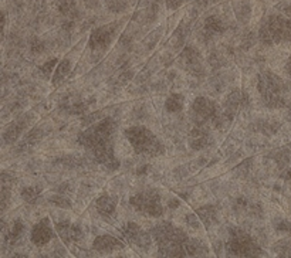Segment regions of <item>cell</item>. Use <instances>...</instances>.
<instances>
[{
  "label": "cell",
  "instance_id": "7402d4cb",
  "mask_svg": "<svg viewBox=\"0 0 291 258\" xmlns=\"http://www.w3.org/2000/svg\"><path fill=\"white\" fill-rule=\"evenodd\" d=\"M38 196H40V187H33V186H30V187H26L25 190H23V197H25L29 203L36 202Z\"/></svg>",
  "mask_w": 291,
  "mask_h": 258
},
{
  "label": "cell",
  "instance_id": "4fadbf2b",
  "mask_svg": "<svg viewBox=\"0 0 291 258\" xmlns=\"http://www.w3.org/2000/svg\"><path fill=\"white\" fill-rule=\"evenodd\" d=\"M92 248L98 252H115L118 250L124 248L122 241L114 237V235H109V234H104L95 239Z\"/></svg>",
  "mask_w": 291,
  "mask_h": 258
},
{
  "label": "cell",
  "instance_id": "3957f363",
  "mask_svg": "<svg viewBox=\"0 0 291 258\" xmlns=\"http://www.w3.org/2000/svg\"><path fill=\"white\" fill-rule=\"evenodd\" d=\"M125 138L133 147L135 154L146 158H155L165 152V146L151 129L146 126H131L125 129Z\"/></svg>",
  "mask_w": 291,
  "mask_h": 258
},
{
  "label": "cell",
  "instance_id": "9a60e30c",
  "mask_svg": "<svg viewBox=\"0 0 291 258\" xmlns=\"http://www.w3.org/2000/svg\"><path fill=\"white\" fill-rule=\"evenodd\" d=\"M209 143V134L205 126H196L190 131L189 135V146L195 150H200Z\"/></svg>",
  "mask_w": 291,
  "mask_h": 258
},
{
  "label": "cell",
  "instance_id": "2e32d148",
  "mask_svg": "<svg viewBox=\"0 0 291 258\" xmlns=\"http://www.w3.org/2000/svg\"><path fill=\"white\" fill-rule=\"evenodd\" d=\"M117 197L109 196V195H103L98 197L95 207H97L98 213L104 217H111L115 213L117 210Z\"/></svg>",
  "mask_w": 291,
  "mask_h": 258
},
{
  "label": "cell",
  "instance_id": "30bf717a",
  "mask_svg": "<svg viewBox=\"0 0 291 258\" xmlns=\"http://www.w3.org/2000/svg\"><path fill=\"white\" fill-rule=\"evenodd\" d=\"M114 36V27L111 25L101 26L94 29L88 40V46L91 50H105L108 49Z\"/></svg>",
  "mask_w": 291,
  "mask_h": 258
},
{
  "label": "cell",
  "instance_id": "44dd1931",
  "mask_svg": "<svg viewBox=\"0 0 291 258\" xmlns=\"http://www.w3.org/2000/svg\"><path fill=\"white\" fill-rule=\"evenodd\" d=\"M198 216H199L200 223H203L206 227H209L216 219V211H215L212 206H205V207L198 210Z\"/></svg>",
  "mask_w": 291,
  "mask_h": 258
},
{
  "label": "cell",
  "instance_id": "8992f818",
  "mask_svg": "<svg viewBox=\"0 0 291 258\" xmlns=\"http://www.w3.org/2000/svg\"><path fill=\"white\" fill-rule=\"evenodd\" d=\"M226 250L235 257H257L261 254L257 243L240 228H231L226 241Z\"/></svg>",
  "mask_w": 291,
  "mask_h": 258
},
{
  "label": "cell",
  "instance_id": "9c48e42d",
  "mask_svg": "<svg viewBox=\"0 0 291 258\" xmlns=\"http://www.w3.org/2000/svg\"><path fill=\"white\" fill-rule=\"evenodd\" d=\"M53 239H54V227L49 217H44L37 224H34V227L31 230L33 244H36L37 247H43L49 244Z\"/></svg>",
  "mask_w": 291,
  "mask_h": 258
},
{
  "label": "cell",
  "instance_id": "7c38bea8",
  "mask_svg": "<svg viewBox=\"0 0 291 258\" xmlns=\"http://www.w3.org/2000/svg\"><path fill=\"white\" fill-rule=\"evenodd\" d=\"M55 231L59 233L61 240L64 243H74V241H79L83 237V231L79 226H75L70 221H61V223H55Z\"/></svg>",
  "mask_w": 291,
  "mask_h": 258
},
{
  "label": "cell",
  "instance_id": "cb8c5ba5",
  "mask_svg": "<svg viewBox=\"0 0 291 258\" xmlns=\"http://www.w3.org/2000/svg\"><path fill=\"white\" fill-rule=\"evenodd\" d=\"M51 202L54 203V204H57L59 207H70V200L67 199L66 196H54L53 199H51Z\"/></svg>",
  "mask_w": 291,
  "mask_h": 258
},
{
  "label": "cell",
  "instance_id": "52a82bcc",
  "mask_svg": "<svg viewBox=\"0 0 291 258\" xmlns=\"http://www.w3.org/2000/svg\"><path fill=\"white\" fill-rule=\"evenodd\" d=\"M190 117L196 123V126H205L209 122L215 123L216 126H220L222 122L225 121L223 114L219 112L218 105L206 97H198L192 102Z\"/></svg>",
  "mask_w": 291,
  "mask_h": 258
},
{
  "label": "cell",
  "instance_id": "d6986e66",
  "mask_svg": "<svg viewBox=\"0 0 291 258\" xmlns=\"http://www.w3.org/2000/svg\"><path fill=\"white\" fill-rule=\"evenodd\" d=\"M182 60L189 68L198 67L200 64V53L195 47H186L182 53Z\"/></svg>",
  "mask_w": 291,
  "mask_h": 258
},
{
  "label": "cell",
  "instance_id": "7a4b0ae2",
  "mask_svg": "<svg viewBox=\"0 0 291 258\" xmlns=\"http://www.w3.org/2000/svg\"><path fill=\"white\" fill-rule=\"evenodd\" d=\"M152 237L157 241L158 251L166 257H189L190 240L182 228L170 223H161L152 230Z\"/></svg>",
  "mask_w": 291,
  "mask_h": 258
},
{
  "label": "cell",
  "instance_id": "5b68a950",
  "mask_svg": "<svg viewBox=\"0 0 291 258\" xmlns=\"http://www.w3.org/2000/svg\"><path fill=\"white\" fill-rule=\"evenodd\" d=\"M260 40L266 46L285 43L291 40V23L283 16H270L260 29Z\"/></svg>",
  "mask_w": 291,
  "mask_h": 258
},
{
  "label": "cell",
  "instance_id": "ffe728a7",
  "mask_svg": "<svg viewBox=\"0 0 291 258\" xmlns=\"http://www.w3.org/2000/svg\"><path fill=\"white\" fill-rule=\"evenodd\" d=\"M71 71V62L68 60H63V61L57 66L54 74H53V84H60L61 81L66 78L68 73Z\"/></svg>",
  "mask_w": 291,
  "mask_h": 258
},
{
  "label": "cell",
  "instance_id": "ba28073f",
  "mask_svg": "<svg viewBox=\"0 0 291 258\" xmlns=\"http://www.w3.org/2000/svg\"><path fill=\"white\" fill-rule=\"evenodd\" d=\"M129 203L138 213L146 216V217L158 219V217L164 214L161 196H159V193L157 190L148 189V190L140 191L135 196L131 197Z\"/></svg>",
  "mask_w": 291,
  "mask_h": 258
},
{
  "label": "cell",
  "instance_id": "4316f807",
  "mask_svg": "<svg viewBox=\"0 0 291 258\" xmlns=\"http://www.w3.org/2000/svg\"><path fill=\"white\" fill-rule=\"evenodd\" d=\"M2 30H3V16L0 14V34H2Z\"/></svg>",
  "mask_w": 291,
  "mask_h": 258
},
{
  "label": "cell",
  "instance_id": "ac0fdd59",
  "mask_svg": "<svg viewBox=\"0 0 291 258\" xmlns=\"http://www.w3.org/2000/svg\"><path fill=\"white\" fill-rule=\"evenodd\" d=\"M183 104H185V98H183L182 94H170L169 97L166 98V102H165V108L168 112H179V111L183 108Z\"/></svg>",
  "mask_w": 291,
  "mask_h": 258
},
{
  "label": "cell",
  "instance_id": "5bb4252c",
  "mask_svg": "<svg viewBox=\"0 0 291 258\" xmlns=\"http://www.w3.org/2000/svg\"><path fill=\"white\" fill-rule=\"evenodd\" d=\"M246 101H247V97H246V94H244V92L239 91V90L230 92V94L227 95V98H226L223 117L225 118L233 117L237 111L240 110L242 106H244Z\"/></svg>",
  "mask_w": 291,
  "mask_h": 258
},
{
  "label": "cell",
  "instance_id": "484cf974",
  "mask_svg": "<svg viewBox=\"0 0 291 258\" xmlns=\"http://www.w3.org/2000/svg\"><path fill=\"white\" fill-rule=\"evenodd\" d=\"M185 0H166V5L170 7V9H176L182 5Z\"/></svg>",
  "mask_w": 291,
  "mask_h": 258
},
{
  "label": "cell",
  "instance_id": "277c9868",
  "mask_svg": "<svg viewBox=\"0 0 291 258\" xmlns=\"http://www.w3.org/2000/svg\"><path fill=\"white\" fill-rule=\"evenodd\" d=\"M259 92H260L263 102L268 108H281L285 105L284 82L279 75L266 71L259 77Z\"/></svg>",
  "mask_w": 291,
  "mask_h": 258
},
{
  "label": "cell",
  "instance_id": "8fae6325",
  "mask_svg": "<svg viewBox=\"0 0 291 258\" xmlns=\"http://www.w3.org/2000/svg\"><path fill=\"white\" fill-rule=\"evenodd\" d=\"M122 231H124V235H125L132 244H135V246L148 247L149 241H151L149 235L145 233V230H142L137 223H132V221L127 223Z\"/></svg>",
  "mask_w": 291,
  "mask_h": 258
},
{
  "label": "cell",
  "instance_id": "e0dca14e",
  "mask_svg": "<svg viewBox=\"0 0 291 258\" xmlns=\"http://www.w3.org/2000/svg\"><path fill=\"white\" fill-rule=\"evenodd\" d=\"M203 30L206 33L209 37H213L216 36V34H220L222 31L225 30V26L222 23V20L216 16H210V17L206 18V22H205V27H203Z\"/></svg>",
  "mask_w": 291,
  "mask_h": 258
},
{
  "label": "cell",
  "instance_id": "d4e9b609",
  "mask_svg": "<svg viewBox=\"0 0 291 258\" xmlns=\"http://www.w3.org/2000/svg\"><path fill=\"white\" fill-rule=\"evenodd\" d=\"M55 66H57V58H51L50 61H47L46 64H43L42 71L44 74H50L51 71H54Z\"/></svg>",
  "mask_w": 291,
  "mask_h": 258
},
{
  "label": "cell",
  "instance_id": "603a6c76",
  "mask_svg": "<svg viewBox=\"0 0 291 258\" xmlns=\"http://www.w3.org/2000/svg\"><path fill=\"white\" fill-rule=\"evenodd\" d=\"M276 228H277V231H280V233H291V223L281 219V220L276 224Z\"/></svg>",
  "mask_w": 291,
  "mask_h": 258
},
{
  "label": "cell",
  "instance_id": "6da1fadb",
  "mask_svg": "<svg viewBox=\"0 0 291 258\" xmlns=\"http://www.w3.org/2000/svg\"><path fill=\"white\" fill-rule=\"evenodd\" d=\"M115 129V122L111 118H107L91 125L79 136L80 143L91 152L98 163L107 166L108 169L118 167V160L114 155Z\"/></svg>",
  "mask_w": 291,
  "mask_h": 258
}]
</instances>
